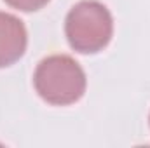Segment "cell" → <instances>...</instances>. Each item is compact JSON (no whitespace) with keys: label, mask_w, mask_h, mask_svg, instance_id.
<instances>
[{"label":"cell","mask_w":150,"mask_h":148,"mask_svg":"<svg viewBox=\"0 0 150 148\" xmlns=\"http://www.w3.org/2000/svg\"><path fill=\"white\" fill-rule=\"evenodd\" d=\"M33 84L44 101L56 106H67L84 96L87 80L84 70L74 58L54 54L38 63Z\"/></svg>","instance_id":"obj_1"},{"label":"cell","mask_w":150,"mask_h":148,"mask_svg":"<svg viewBox=\"0 0 150 148\" xmlns=\"http://www.w3.org/2000/svg\"><path fill=\"white\" fill-rule=\"evenodd\" d=\"M65 32L74 51L80 54L100 52L108 45L113 35L112 14L96 0H82L70 9Z\"/></svg>","instance_id":"obj_2"},{"label":"cell","mask_w":150,"mask_h":148,"mask_svg":"<svg viewBox=\"0 0 150 148\" xmlns=\"http://www.w3.org/2000/svg\"><path fill=\"white\" fill-rule=\"evenodd\" d=\"M28 33L23 21L12 14L0 12V68L14 65L26 51Z\"/></svg>","instance_id":"obj_3"},{"label":"cell","mask_w":150,"mask_h":148,"mask_svg":"<svg viewBox=\"0 0 150 148\" xmlns=\"http://www.w3.org/2000/svg\"><path fill=\"white\" fill-rule=\"evenodd\" d=\"M4 2L9 4L14 9L23 11V12H33V11L42 9L49 0H4Z\"/></svg>","instance_id":"obj_4"}]
</instances>
